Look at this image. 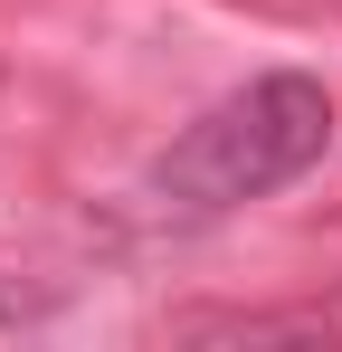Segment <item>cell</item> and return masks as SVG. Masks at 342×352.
Returning a JSON list of instances; mask_svg holds the SVG:
<instances>
[{
  "label": "cell",
  "instance_id": "6da1fadb",
  "mask_svg": "<svg viewBox=\"0 0 342 352\" xmlns=\"http://www.w3.org/2000/svg\"><path fill=\"white\" fill-rule=\"evenodd\" d=\"M323 143H333V96H323V76L276 67V76L219 96V105L152 162V200L181 210V219H219L238 200H266L285 181H304L323 162Z\"/></svg>",
  "mask_w": 342,
  "mask_h": 352
},
{
  "label": "cell",
  "instance_id": "3957f363",
  "mask_svg": "<svg viewBox=\"0 0 342 352\" xmlns=\"http://www.w3.org/2000/svg\"><path fill=\"white\" fill-rule=\"evenodd\" d=\"M19 314H38V295H29V286H10V276H0V324H19Z\"/></svg>",
  "mask_w": 342,
  "mask_h": 352
},
{
  "label": "cell",
  "instance_id": "7a4b0ae2",
  "mask_svg": "<svg viewBox=\"0 0 342 352\" xmlns=\"http://www.w3.org/2000/svg\"><path fill=\"white\" fill-rule=\"evenodd\" d=\"M190 333H247V343H266V333H342V295L333 305H295V314H219V324H190Z\"/></svg>",
  "mask_w": 342,
  "mask_h": 352
}]
</instances>
